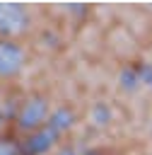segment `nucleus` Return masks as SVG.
Masks as SVG:
<instances>
[{"label": "nucleus", "mask_w": 152, "mask_h": 155, "mask_svg": "<svg viewBox=\"0 0 152 155\" xmlns=\"http://www.w3.org/2000/svg\"><path fill=\"white\" fill-rule=\"evenodd\" d=\"M46 121H48V107L41 97H29L17 114V124L27 131H39Z\"/></svg>", "instance_id": "3"}, {"label": "nucleus", "mask_w": 152, "mask_h": 155, "mask_svg": "<svg viewBox=\"0 0 152 155\" xmlns=\"http://www.w3.org/2000/svg\"><path fill=\"white\" fill-rule=\"evenodd\" d=\"M68 124H70V114H68V111H55L53 116H48V121H46L39 131H34V133L29 136V140H27V145H24V153L39 155V153L48 150V148L53 145V140L60 136V131H63Z\"/></svg>", "instance_id": "1"}, {"label": "nucleus", "mask_w": 152, "mask_h": 155, "mask_svg": "<svg viewBox=\"0 0 152 155\" xmlns=\"http://www.w3.org/2000/svg\"><path fill=\"white\" fill-rule=\"evenodd\" d=\"M0 126H2V109H0Z\"/></svg>", "instance_id": "6"}, {"label": "nucleus", "mask_w": 152, "mask_h": 155, "mask_svg": "<svg viewBox=\"0 0 152 155\" xmlns=\"http://www.w3.org/2000/svg\"><path fill=\"white\" fill-rule=\"evenodd\" d=\"M29 12L24 5H10L0 2V39H12L27 31L29 27Z\"/></svg>", "instance_id": "2"}, {"label": "nucleus", "mask_w": 152, "mask_h": 155, "mask_svg": "<svg viewBox=\"0 0 152 155\" xmlns=\"http://www.w3.org/2000/svg\"><path fill=\"white\" fill-rule=\"evenodd\" d=\"M24 48L12 39H0V78H14L24 68Z\"/></svg>", "instance_id": "4"}, {"label": "nucleus", "mask_w": 152, "mask_h": 155, "mask_svg": "<svg viewBox=\"0 0 152 155\" xmlns=\"http://www.w3.org/2000/svg\"><path fill=\"white\" fill-rule=\"evenodd\" d=\"M0 155H27V153H24V145H19L14 138L0 136Z\"/></svg>", "instance_id": "5"}]
</instances>
